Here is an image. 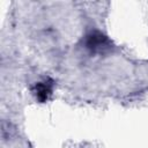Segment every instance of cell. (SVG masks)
<instances>
[{"label":"cell","mask_w":148,"mask_h":148,"mask_svg":"<svg viewBox=\"0 0 148 148\" xmlns=\"http://www.w3.org/2000/svg\"><path fill=\"white\" fill-rule=\"evenodd\" d=\"M86 46L95 53H104L111 50L112 44L106 36L98 31H94L86 37Z\"/></svg>","instance_id":"obj_1"},{"label":"cell","mask_w":148,"mask_h":148,"mask_svg":"<svg viewBox=\"0 0 148 148\" xmlns=\"http://www.w3.org/2000/svg\"><path fill=\"white\" fill-rule=\"evenodd\" d=\"M52 88H53V81L51 79H47L44 82L36 83V86L34 88V92L36 95V98L42 103L46 102L52 94Z\"/></svg>","instance_id":"obj_2"}]
</instances>
